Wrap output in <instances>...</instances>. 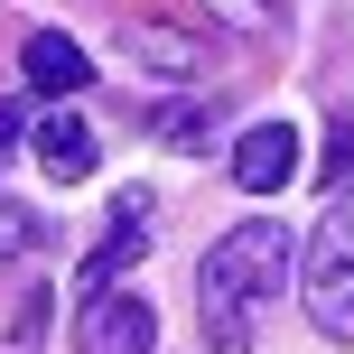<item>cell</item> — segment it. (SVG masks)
I'll list each match as a JSON object with an SVG mask.
<instances>
[{
	"label": "cell",
	"mask_w": 354,
	"mask_h": 354,
	"mask_svg": "<svg viewBox=\"0 0 354 354\" xmlns=\"http://www.w3.org/2000/svg\"><path fill=\"white\" fill-rule=\"evenodd\" d=\"M299 280V243H289L280 224H233L224 243L196 261V317H205V345L214 354H252L261 336V308L280 299V289Z\"/></svg>",
	"instance_id": "obj_1"
},
{
	"label": "cell",
	"mask_w": 354,
	"mask_h": 354,
	"mask_svg": "<svg viewBox=\"0 0 354 354\" xmlns=\"http://www.w3.org/2000/svg\"><path fill=\"white\" fill-rule=\"evenodd\" d=\"M19 140H28V112H19V103H0V168H10V149Z\"/></svg>",
	"instance_id": "obj_12"
},
{
	"label": "cell",
	"mask_w": 354,
	"mask_h": 354,
	"mask_svg": "<svg viewBox=\"0 0 354 354\" xmlns=\"http://www.w3.org/2000/svg\"><path fill=\"white\" fill-rule=\"evenodd\" d=\"M214 19H233V28H280V0H205Z\"/></svg>",
	"instance_id": "obj_10"
},
{
	"label": "cell",
	"mask_w": 354,
	"mask_h": 354,
	"mask_svg": "<svg viewBox=\"0 0 354 354\" xmlns=\"http://www.w3.org/2000/svg\"><path fill=\"white\" fill-rule=\"evenodd\" d=\"M326 187H354V122L326 131Z\"/></svg>",
	"instance_id": "obj_11"
},
{
	"label": "cell",
	"mask_w": 354,
	"mask_h": 354,
	"mask_svg": "<svg viewBox=\"0 0 354 354\" xmlns=\"http://www.w3.org/2000/svg\"><path fill=\"white\" fill-rule=\"evenodd\" d=\"M289 177H299V131L289 122H252L243 140H233V187L243 196H280Z\"/></svg>",
	"instance_id": "obj_5"
},
{
	"label": "cell",
	"mask_w": 354,
	"mask_h": 354,
	"mask_svg": "<svg viewBox=\"0 0 354 354\" xmlns=\"http://www.w3.org/2000/svg\"><path fill=\"white\" fill-rule=\"evenodd\" d=\"M75 345H84V354H149V345H159V308L131 299V289L75 299Z\"/></svg>",
	"instance_id": "obj_3"
},
{
	"label": "cell",
	"mask_w": 354,
	"mask_h": 354,
	"mask_svg": "<svg viewBox=\"0 0 354 354\" xmlns=\"http://www.w3.org/2000/svg\"><path fill=\"white\" fill-rule=\"evenodd\" d=\"M159 140H168V149H205V140H214V112H205V103L159 112Z\"/></svg>",
	"instance_id": "obj_9"
},
{
	"label": "cell",
	"mask_w": 354,
	"mask_h": 354,
	"mask_svg": "<svg viewBox=\"0 0 354 354\" xmlns=\"http://www.w3.org/2000/svg\"><path fill=\"white\" fill-rule=\"evenodd\" d=\"M19 75H28V93H84V47L75 37H56V28H37L28 47H19Z\"/></svg>",
	"instance_id": "obj_6"
},
{
	"label": "cell",
	"mask_w": 354,
	"mask_h": 354,
	"mask_svg": "<svg viewBox=\"0 0 354 354\" xmlns=\"http://www.w3.org/2000/svg\"><path fill=\"white\" fill-rule=\"evenodd\" d=\"M28 149H37L47 177H93V122L84 112H47V122L28 131Z\"/></svg>",
	"instance_id": "obj_7"
},
{
	"label": "cell",
	"mask_w": 354,
	"mask_h": 354,
	"mask_svg": "<svg viewBox=\"0 0 354 354\" xmlns=\"http://www.w3.org/2000/svg\"><path fill=\"white\" fill-rule=\"evenodd\" d=\"M299 299L336 345H354V187H336V205L299 243Z\"/></svg>",
	"instance_id": "obj_2"
},
{
	"label": "cell",
	"mask_w": 354,
	"mask_h": 354,
	"mask_svg": "<svg viewBox=\"0 0 354 354\" xmlns=\"http://www.w3.org/2000/svg\"><path fill=\"white\" fill-rule=\"evenodd\" d=\"M131 56H140V66H168V75H196V47L168 37V28H131Z\"/></svg>",
	"instance_id": "obj_8"
},
{
	"label": "cell",
	"mask_w": 354,
	"mask_h": 354,
	"mask_svg": "<svg viewBox=\"0 0 354 354\" xmlns=\"http://www.w3.org/2000/svg\"><path fill=\"white\" fill-rule=\"evenodd\" d=\"M131 261H149V196H140V187H131L122 205H112V233L84 252V280H75V299H103V289L122 280Z\"/></svg>",
	"instance_id": "obj_4"
}]
</instances>
